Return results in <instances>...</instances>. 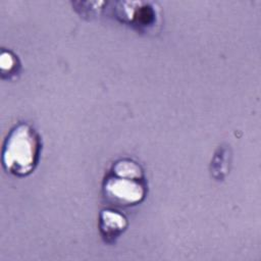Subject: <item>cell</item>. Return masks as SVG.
<instances>
[{"mask_svg": "<svg viewBox=\"0 0 261 261\" xmlns=\"http://www.w3.org/2000/svg\"><path fill=\"white\" fill-rule=\"evenodd\" d=\"M144 178L143 169L136 161L128 158L117 160L104 180V195L119 206L137 205L146 197Z\"/></svg>", "mask_w": 261, "mask_h": 261, "instance_id": "7a4b0ae2", "label": "cell"}, {"mask_svg": "<svg viewBox=\"0 0 261 261\" xmlns=\"http://www.w3.org/2000/svg\"><path fill=\"white\" fill-rule=\"evenodd\" d=\"M42 150L41 137L29 123L15 125L6 137L2 149L4 169L16 176H27L37 167Z\"/></svg>", "mask_w": 261, "mask_h": 261, "instance_id": "6da1fadb", "label": "cell"}, {"mask_svg": "<svg viewBox=\"0 0 261 261\" xmlns=\"http://www.w3.org/2000/svg\"><path fill=\"white\" fill-rule=\"evenodd\" d=\"M0 69L3 79L11 80L20 71V62L10 50H2L0 55Z\"/></svg>", "mask_w": 261, "mask_h": 261, "instance_id": "8992f818", "label": "cell"}, {"mask_svg": "<svg viewBox=\"0 0 261 261\" xmlns=\"http://www.w3.org/2000/svg\"><path fill=\"white\" fill-rule=\"evenodd\" d=\"M231 150L227 145H221L215 151L210 164V172L214 179L222 180L229 172Z\"/></svg>", "mask_w": 261, "mask_h": 261, "instance_id": "5b68a950", "label": "cell"}, {"mask_svg": "<svg viewBox=\"0 0 261 261\" xmlns=\"http://www.w3.org/2000/svg\"><path fill=\"white\" fill-rule=\"evenodd\" d=\"M117 5V17L138 31L150 32L158 24L159 10L152 2L123 1Z\"/></svg>", "mask_w": 261, "mask_h": 261, "instance_id": "3957f363", "label": "cell"}, {"mask_svg": "<svg viewBox=\"0 0 261 261\" xmlns=\"http://www.w3.org/2000/svg\"><path fill=\"white\" fill-rule=\"evenodd\" d=\"M127 219L113 209H103L99 214V230L107 244H113L125 231Z\"/></svg>", "mask_w": 261, "mask_h": 261, "instance_id": "277c9868", "label": "cell"}]
</instances>
